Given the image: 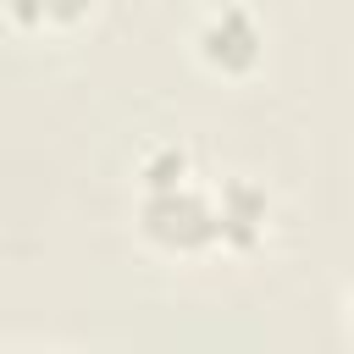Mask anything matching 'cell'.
Here are the masks:
<instances>
[{
  "mask_svg": "<svg viewBox=\"0 0 354 354\" xmlns=\"http://www.w3.org/2000/svg\"><path fill=\"white\" fill-rule=\"evenodd\" d=\"M216 216H221V238H232V243H254V232H260V221H266V188L249 183V177H232V183L221 188Z\"/></svg>",
  "mask_w": 354,
  "mask_h": 354,
  "instance_id": "cell-3",
  "label": "cell"
},
{
  "mask_svg": "<svg viewBox=\"0 0 354 354\" xmlns=\"http://www.w3.org/2000/svg\"><path fill=\"white\" fill-rule=\"evenodd\" d=\"M6 6L22 28H39V22H77L94 0H6Z\"/></svg>",
  "mask_w": 354,
  "mask_h": 354,
  "instance_id": "cell-4",
  "label": "cell"
},
{
  "mask_svg": "<svg viewBox=\"0 0 354 354\" xmlns=\"http://www.w3.org/2000/svg\"><path fill=\"white\" fill-rule=\"evenodd\" d=\"M199 55L210 66H221V72H249L260 61V28H254V17L243 6L210 11L205 28H199Z\"/></svg>",
  "mask_w": 354,
  "mask_h": 354,
  "instance_id": "cell-2",
  "label": "cell"
},
{
  "mask_svg": "<svg viewBox=\"0 0 354 354\" xmlns=\"http://www.w3.org/2000/svg\"><path fill=\"white\" fill-rule=\"evenodd\" d=\"M183 177H188V155H183V149H155V155L144 160V183H149V194H160V188H183Z\"/></svg>",
  "mask_w": 354,
  "mask_h": 354,
  "instance_id": "cell-5",
  "label": "cell"
},
{
  "mask_svg": "<svg viewBox=\"0 0 354 354\" xmlns=\"http://www.w3.org/2000/svg\"><path fill=\"white\" fill-rule=\"evenodd\" d=\"M144 232L166 249H205L210 238H221V216L210 199H199L188 183L183 188H160L144 199Z\"/></svg>",
  "mask_w": 354,
  "mask_h": 354,
  "instance_id": "cell-1",
  "label": "cell"
}]
</instances>
